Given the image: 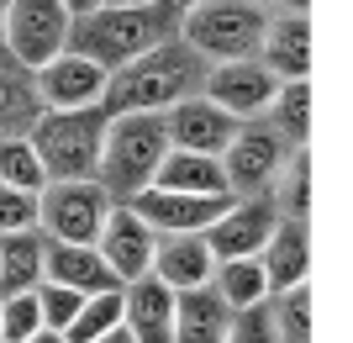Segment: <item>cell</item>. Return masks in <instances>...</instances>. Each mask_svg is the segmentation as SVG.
Instances as JSON below:
<instances>
[{
    "instance_id": "7402d4cb",
    "label": "cell",
    "mask_w": 353,
    "mask_h": 343,
    "mask_svg": "<svg viewBox=\"0 0 353 343\" xmlns=\"http://www.w3.org/2000/svg\"><path fill=\"white\" fill-rule=\"evenodd\" d=\"M259 59L280 79H306L311 75V16H274Z\"/></svg>"
},
{
    "instance_id": "60d3db41",
    "label": "cell",
    "mask_w": 353,
    "mask_h": 343,
    "mask_svg": "<svg viewBox=\"0 0 353 343\" xmlns=\"http://www.w3.org/2000/svg\"><path fill=\"white\" fill-rule=\"evenodd\" d=\"M0 343H6V338H0Z\"/></svg>"
},
{
    "instance_id": "277c9868",
    "label": "cell",
    "mask_w": 353,
    "mask_h": 343,
    "mask_svg": "<svg viewBox=\"0 0 353 343\" xmlns=\"http://www.w3.org/2000/svg\"><path fill=\"white\" fill-rule=\"evenodd\" d=\"M269 27H274V11H264L259 0H195L185 6L179 37L206 63H243L264 53Z\"/></svg>"
},
{
    "instance_id": "30bf717a",
    "label": "cell",
    "mask_w": 353,
    "mask_h": 343,
    "mask_svg": "<svg viewBox=\"0 0 353 343\" xmlns=\"http://www.w3.org/2000/svg\"><path fill=\"white\" fill-rule=\"evenodd\" d=\"M105 75L95 59L85 53H59V59L32 75V95H37V111H85V106H105Z\"/></svg>"
},
{
    "instance_id": "4dcf8cb0",
    "label": "cell",
    "mask_w": 353,
    "mask_h": 343,
    "mask_svg": "<svg viewBox=\"0 0 353 343\" xmlns=\"http://www.w3.org/2000/svg\"><path fill=\"white\" fill-rule=\"evenodd\" d=\"M37 296H43V322L48 328H59V333H69L74 328V317L85 312V291H74V285H59V280H43L37 285Z\"/></svg>"
},
{
    "instance_id": "4316f807",
    "label": "cell",
    "mask_w": 353,
    "mask_h": 343,
    "mask_svg": "<svg viewBox=\"0 0 353 343\" xmlns=\"http://www.w3.org/2000/svg\"><path fill=\"white\" fill-rule=\"evenodd\" d=\"M274 195H280V211L306 222V206H311V153L306 148H290L280 179H274Z\"/></svg>"
},
{
    "instance_id": "f35d334b",
    "label": "cell",
    "mask_w": 353,
    "mask_h": 343,
    "mask_svg": "<svg viewBox=\"0 0 353 343\" xmlns=\"http://www.w3.org/2000/svg\"><path fill=\"white\" fill-rule=\"evenodd\" d=\"M0 27H6V6H0Z\"/></svg>"
},
{
    "instance_id": "ffe728a7",
    "label": "cell",
    "mask_w": 353,
    "mask_h": 343,
    "mask_svg": "<svg viewBox=\"0 0 353 343\" xmlns=\"http://www.w3.org/2000/svg\"><path fill=\"white\" fill-rule=\"evenodd\" d=\"M153 185L159 190H185V195H237L216 153H190V148H169Z\"/></svg>"
},
{
    "instance_id": "f546056e",
    "label": "cell",
    "mask_w": 353,
    "mask_h": 343,
    "mask_svg": "<svg viewBox=\"0 0 353 343\" xmlns=\"http://www.w3.org/2000/svg\"><path fill=\"white\" fill-rule=\"evenodd\" d=\"M269 306H274V322H280V338L285 343H306V333H311V291H306V285L280 291Z\"/></svg>"
},
{
    "instance_id": "603a6c76",
    "label": "cell",
    "mask_w": 353,
    "mask_h": 343,
    "mask_svg": "<svg viewBox=\"0 0 353 343\" xmlns=\"http://www.w3.org/2000/svg\"><path fill=\"white\" fill-rule=\"evenodd\" d=\"M211 285L221 291V301H227L232 312H253V306H269V301H274L264 259H221Z\"/></svg>"
},
{
    "instance_id": "9a60e30c",
    "label": "cell",
    "mask_w": 353,
    "mask_h": 343,
    "mask_svg": "<svg viewBox=\"0 0 353 343\" xmlns=\"http://www.w3.org/2000/svg\"><path fill=\"white\" fill-rule=\"evenodd\" d=\"M216 264L221 259L211 254L206 233H163L159 238V259H153V275L174 291H195V285H211L216 280Z\"/></svg>"
},
{
    "instance_id": "4fadbf2b",
    "label": "cell",
    "mask_w": 353,
    "mask_h": 343,
    "mask_svg": "<svg viewBox=\"0 0 353 343\" xmlns=\"http://www.w3.org/2000/svg\"><path fill=\"white\" fill-rule=\"evenodd\" d=\"M163 121H169V143L174 148H190V153H227L232 148V137L243 121L227 117L211 95H190V101H179L174 111H163Z\"/></svg>"
},
{
    "instance_id": "7a4b0ae2",
    "label": "cell",
    "mask_w": 353,
    "mask_h": 343,
    "mask_svg": "<svg viewBox=\"0 0 353 343\" xmlns=\"http://www.w3.org/2000/svg\"><path fill=\"white\" fill-rule=\"evenodd\" d=\"M206 75L211 63L195 53L185 37H174V43L153 48V53H143L137 63H127V69H117L111 75V90H105V111L111 117H127V111H174L179 101H190V95H201L206 90Z\"/></svg>"
},
{
    "instance_id": "52a82bcc",
    "label": "cell",
    "mask_w": 353,
    "mask_h": 343,
    "mask_svg": "<svg viewBox=\"0 0 353 343\" xmlns=\"http://www.w3.org/2000/svg\"><path fill=\"white\" fill-rule=\"evenodd\" d=\"M117 195L101 179H53L43 190V233L53 243H101Z\"/></svg>"
},
{
    "instance_id": "e0dca14e",
    "label": "cell",
    "mask_w": 353,
    "mask_h": 343,
    "mask_svg": "<svg viewBox=\"0 0 353 343\" xmlns=\"http://www.w3.org/2000/svg\"><path fill=\"white\" fill-rule=\"evenodd\" d=\"M174 306L179 291L163 285L159 275H143L127 285V328L137 333V343H174Z\"/></svg>"
},
{
    "instance_id": "83f0119b",
    "label": "cell",
    "mask_w": 353,
    "mask_h": 343,
    "mask_svg": "<svg viewBox=\"0 0 353 343\" xmlns=\"http://www.w3.org/2000/svg\"><path fill=\"white\" fill-rule=\"evenodd\" d=\"M48 322H43V296L37 291H21V296H0V338L6 343H27L37 338Z\"/></svg>"
},
{
    "instance_id": "836d02e7",
    "label": "cell",
    "mask_w": 353,
    "mask_h": 343,
    "mask_svg": "<svg viewBox=\"0 0 353 343\" xmlns=\"http://www.w3.org/2000/svg\"><path fill=\"white\" fill-rule=\"evenodd\" d=\"M264 11H274V16H306L311 11V0H259Z\"/></svg>"
},
{
    "instance_id": "3957f363",
    "label": "cell",
    "mask_w": 353,
    "mask_h": 343,
    "mask_svg": "<svg viewBox=\"0 0 353 343\" xmlns=\"http://www.w3.org/2000/svg\"><path fill=\"white\" fill-rule=\"evenodd\" d=\"M169 121L159 111H127V117H111L105 127V148H101V185L117 201H137V195L159 179L163 159H169Z\"/></svg>"
},
{
    "instance_id": "ac0fdd59",
    "label": "cell",
    "mask_w": 353,
    "mask_h": 343,
    "mask_svg": "<svg viewBox=\"0 0 353 343\" xmlns=\"http://www.w3.org/2000/svg\"><path fill=\"white\" fill-rule=\"evenodd\" d=\"M48 280L74 285L85 296H101V291H121L117 269L105 264V254L95 243H53L48 238Z\"/></svg>"
},
{
    "instance_id": "ab89813d",
    "label": "cell",
    "mask_w": 353,
    "mask_h": 343,
    "mask_svg": "<svg viewBox=\"0 0 353 343\" xmlns=\"http://www.w3.org/2000/svg\"><path fill=\"white\" fill-rule=\"evenodd\" d=\"M0 6H11V0H0Z\"/></svg>"
},
{
    "instance_id": "8fae6325",
    "label": "cell",
    "mask_w": 353,
    "mask_h": 343,
    "mask_svg": "<svg viewBox=\"0 0 353 343\" xmlns=\"http://www.w3.org/2000/svg\"><path fill=\"white\" fill-rule=\"evenodd\" d=\"M280 85H285V79L274 75L264 59H243V63H211L206 90H201V95H211L227 117L253 121V117H264V111H274Z\"/></svg>"
},
{
    "instance_id": "d4e9b609",
    "label": "cell",
    "mask_w": 353,
    "mask_h": 343,
    "mask_svg": "<svg viewBox=\"0 0 353 343\" xmlns=\"http://www.w3.org/2000/svg\"><path fill=\"white\" fill-rule=\"evenodd\" d=\"M121 322H127V285H121V291H101V296H90L85 312L74 317L69 343H95V338H105L111 328H121Z\"/></svg>"
},
{
    "instance_id": "ba28073f",
    "label": "cell",
    "mask_w": 353,
    "mask_h": 343,
    "mask_svg": "<svg viewBox=\"0 0 353 343\" xmlns=\"http://www.w3.org/2000/svg\"><path fill=\"white\" fill-rule=\"evenodd\" d=\"M285 159H290V143H285V133L274 121H269V127L264 121H243L237 137H232V148L221 153V169H227L237 195H264V190H274Z\"/></svg>"
},
{
    "instance_id": "d590c367",
    "label": "cell",
    "mask_w": 353,
    "mask_h": 343,
    "mask_svg": "<svg viewBox=\"0 0 353 343\" xmlns=\"http://www.w3.org/2000/svg\"><path fill=\"white\" fill-rule=\"evenodd\" d=\"M63 6H69V16H90V11H101L105 0H63Z\"/></svg>"
},
{
    "instance_id": "b9f144b4",
    "label": "cell",
    "mask_w": 353,
    "mask_h": 343,
    "mask_svg": "<svg viewBox=\"0 0 353 343\" xmlns=\"http://www.w3.org/2000/svg\"><path fill=\"white\" fill-rule=\"evenodd\" d=\"M190 6H195V0H190Z\"/></svg>"
},
{
    "instance_id": "6da1fadb",
    "label": "cell",
    "mask_w": 353,
    "mask_h": 343,
    "mask_svg": "<svg viewBox=\"0 0 353 343\" xmlns=\"http://www.w3.org/2000/svg\"><path fill=\"white\" fill-rule=\"evenodd\" d=\"M179 27H185V6L179 0H159V6H101L90 16H74L69 32V53H85L117 75L127 63H137L143 53L174 43Z\"/></svg>"
},
{
    "instance_id": "f1b7e54d",
    "label": "cell",
    "mask_w": 353,
    "mask_h": 343,
    "mask_svg": "<svg viewBox=\"0 0 353 343\" xmlns=\"http://www.w3.org/2000/svg\"><path fill=\"white\" fill-rule=\"evenodd\" d=\"M43 227V195L37 190H16L0 179V238L6 233H32Z\"/></svg>"
},
{
    "instance_id": "5bb4252c",
    "label": "cell",
    "mask_w": 353,
    "mask_h": 343,
    "mask_svg": "<svg viewBox=\"0 0 353 343\" xmlns=\"http://www.w3.org/2000/svg\"><path fill=\"white\" fill-rule=\"evenodd\" d=\"M232 201L237 195H185V190H159V185H148L132 206L143 211L159 233H206L211 222H221V217L232 211Z\"/></svg>"
},
{
    "instance_id": "1f68e13d",
    "label": "cell",
    "mask_w": 353,
    "mask_h": 343,
    "mask_svg": "<svg viewBox=\"0 0 353 343\" xmlns=\"http://www.w3.org/2000/svg\"><path fill=\"white\" fill-rule=\"evenodd\" d=\"M227 343H285L280 322H274V306H253V312H237L232 338Z\"/></svg>"
},
{
    "instance_id": "74e56055",
    "label": "cell",
    "mask_w": 353,
    "mask_h": 343,
    "mask_svg": "<svg viewBox=\"0 0 353 343\" xmlns=\"http://www.w3.org/2000/svg\"><path fill=\"white\" fill-rule=\"evenodd\" d=\"M105 6H159V0H105Z\"/></svg>"
},
{
    "instance_id": "7c38bea8",
    "label": "cell",
    "mask_w": 353,
    "mask_h": 343,
    "mask_svg": "<svg viewBox=\"0 0 353 343\" xmlns=\"http://www.w3.org/2000/svg\"><path fill=\"white\" fill-rule=\"evenodd\" d=\"M159 238H163V233L148 222L132 201H117V211H111V222H105V233H101L95 248L105 254V264L117 269L121 285H132V280H143V275H153Z\"/></svg>"
},
{
    "instance_id": "44dd1931",
    "label": "cell",
    "mask_w": 353,
    "mask_h": 343,
    "mask_svg": "<svg viewBox=\"0 0 353 343\" xmlns=\"http://www.w3.org/2000/svg\"><path fill=\"white\" fill-rule=\"evenodd\" d=\"M48 280V238L32 233H6L0 238V296H21Z\"/></svg>"
},
{
    "instance_id": "8d00e7d4",
    "label": "cell",
    "mask_w": 353,
    "mask_h": 343,
    "mask_svg": "<svg viewBox=\"0 0 353 343\" xmlns=\"http://www.w3.org/2000/svg\"><path fill=\"white\" fill-rule=\"evenodd\" d=\"M27 343H69V333H59V328H43L37 338H27Z\"/></svg>"
},
{
    "instance_id": "5b68a950",
    "label": "cell",
    "mask_w": 353,
    "mask_h": 343,
    "mask_svg": "<svg viewBox=\"0 0 353 343\" xmlns=\"http://www.w3.org/2000/svg\"><path fill=\"white\" fill-rule=\"evenodd\" d=\"M111 111L105 106H85V111H37L27 137L37 143L43 164L53 179H95L101 175V148Z\"/></svg>"
},
{
    "instance_id": "484cf974",
    "label": "cell",
    "mask_w": 353,
    "mask_h": 343,
    "mask_svg": "<svg viewBox=\"0 0 353 343\" xmlns=\"http://www.w3.org/2000/svg\"><path fill=\"white\" fill-rule=\"evenodd\" d=\"M269 117H274V127L285 133L290 148H306V137H311V85L306 79H285Z\"/></svg>"
},
{
    "instance_id": "d6986e66",
    "label": "cell",
    "mask_w": 353,
    "mask_h": 343,
    "mask_svg": "<svg viewBox=\"0 0 353 343\" xmlns=\"http://www.w3.org/2000/svg\"><path fill=\"white\" fill-rule=\"evenodd\" d=\"M264 269H269V285H274V296L280 291H295V285H306L311 275V233L306 222H295V217H285L280 227H274V238L264 243Z\"/></svg>"
},
{
    "instance_id": "2e32d148",
    "label": "cell",
    "mask_w": 353,
    "mask_h": 343,
    "mask_svg": "<svg viewBox=\"0 0 353 343\" xmlns=\"http://www.w3.org/2000/svg\"><path fill=\"white\" fill-rule=\"evenodd\" d=\"M237 312L221 301L216 285H195V291H179L174 306V343H227L232 338Z\"/></svg>"
},
{
    "instance_id": "d6a6232c",
    "label": "cell",
    "mask_w": 353,
    "mask_h": 343,
    "mask_svg": "<svg viewBox=\"0 0 353 343\" xmlns=\"http://www.w3.org/2000/svg\"><path fill=\"white\" fill-rule=\"evenodd\" d=\"M27 101H37V95H27V90H21L6 69H0V121H11L16 111H27Z\"/></svg>"
},
{
    "instance_id": "9c48e42d",
    "label": "cell",
    "mask_w": 353,
    "mask_h": 343,
    "mask_svg": "<svg viewBox=\"0 0 353 343\" xmlns=\"http://www.w3.org/2000/svg\"><path fill=\"white\" fill-rule=\"evenodd\" d=\"M280 222H285V211H280V195H274V190L237 195L232 211H227L221 222L206 227V243H211V254H216V259H259Z\"/></svg>"
},
{
    "instance_id": "cb8c5ba5",
    "label": "cell",
    "mask_w": 353,
    "mask_h": 343,
    "mask_svg": "<svg viewBox=\"0 0 353 343\" xmlns=\"http://www.w3.org/2000/svg\"><path fill=\"white\" fill-rule=\"evenodd\" d=\"M0 179L16 185V190H37V195L53 185L43 153H37V143H32L27 133H6L0 137Z\"/></svg>"
},
{
    "instance_id": "8992f818",
    "label": "cell",
    "mask_w": 353,
    "mask_h": 343,
    "mask_svg": "<svg viewBox=\"0 0 353 343\" xmlns=\"http://www.w3.org/2000/svg\"><path fill=\"white\" fill-rule=\"evenodd\" d=\"M69 32H74V16H69L63 0H11L0 43L11 53V63H21V69L37 75L59 53H69Z\"/></svg>"
},
{
    "instance_id": "e575fe53",
    "label": "cell",
    "mask_w": 353,
    "mask_h": 343,
    "mask_svg": "<svg viewBox=\"0 0 353 343\" xmlns=\"http://www.w3.org/2000/svg\"><path fill=\"white\" fill-rule=\"evenodd\" d=\"M95 343H137V333L127 328V322H121V328H111V333H105V338H95Z\"/></svg>"
}]
</instances>
